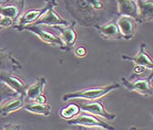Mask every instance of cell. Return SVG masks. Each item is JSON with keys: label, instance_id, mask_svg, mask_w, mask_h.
I'll list each match as a JSON object with an SVG mask.
<instances>
[{"label": "cell", "instance_id": "d4e9b609", "mask_svg": "<svg viewBox=\"0 0 153 130\" xmlns=\"http://www.w3.org/2000/svg\"><path fill=\"white\" fill-rule=\"evenodd\" d=\"M7 60H9L7 58V56H6V55H4L2 53H0V69H1L4 66V62L7 61Z\"/></svg>", "mask_w": 153, "mask_h": 130}, {"label": "cell", "instance_id": "e0dca14e", "mask_svg": "<svg viewBox=\"0 0 153 130\" xmlns=\"http://www.w3.org/2000/svg\"><path fill=\"white\" fill-rule=\"evenodd\" d=\"M23 108L27 112L44 116H49L51 114V107L48 104H39L34 102L24 105Z\"/></svg>", "mask_w": 153, "mask_h": 130}, {"label": "cell", "instance_id": "9a60e30c", "mask_svg": "<svg viewBox=\"0 0 153 130\" xmlns=\"http://www.w3.org/2000/svg\"><path fill=\"white\" fill-rule=\"evenodd\" d=\"M139 7V23L153 21V0H137Z\"/></svg>", "mask_w": 153, "mask_h": 130}, {"label": "cell", "instance_id": "44dd1931", "mask_svg": "<svg viewBox=\"0 0 153 130\" xmlns=\"http://www.w3.org/2000/svg\"><path fill=\"white\" fill-rule=\"evenodd\" d=\"M87 54H88V50L83 45L79 46L75 50V55L76 57H79V58H84V57L87 56Z\"/></svg>", "mask_w": 153, "mask_h": 130}, {"label": "cell", "instance_id": "d6986e66", "mask_svg": "<svg viewBox=\"0 0 153 130\" xmlns=\"http://www.w3.org/2000/svg\"><path fill=\"white\" fill-rule=\"evenodd\" d=\"M80 112H81V109L79 104H69L67 106H64L59 110V116L63 119L68 120V119L73 118L76 116H78Z\"/></svg>", "mask_w": 153, "mask_h": 130}, {"label": "cell", "instance_id": "603a6c76", "mask_svg": "<svg viewBox=\"0 0 153 130\" xmlns=\"http://www.w3.org/2000/svg\"><path fill=\"white\" fill-rule=\"evenodd\" d=\"M13 24V20L7 17H3L0 20V27H10Z\"/></svg>", "mask_w": 153, "mask_h": 130}, {"label": "cell", "instance_id": "8992f818", "mask_svg": "<svg viewBox=\"0 0 153 130\" xmlns=\"http://www.w3.org/2000/svg\"><path fill=\"white\" fill-rule=\"evenodd\" d=\"M78 104L82 112H87L97 116H100V118H105L110 121L116 118V115L109 113L107 110L106 106L104 105V104L99 101V99L80 101V103H78Z\"/></svg>", "mask_w": 153, "mask_h": 130}, {"label": "cell", "instance_id": "8fae6325", "mask_svg": "<svg viewBox=\"0 0 153 130\" xmlns=\"http://www.w3.org/2000/svg\"><path fill=\"white\" fill-rule=\"evenodd\" d=\"M102 38L106 40H124L116 20H112L96 28Z\"/></svg>", "mask_w": 153, "mask_h": 130}, {"label": "cell", "instance_id": "7402d4cb", "mask_svg": "<svg viewBox=\"0 0 153 130\" xmlns=\"http://www.w3.org/2000/svg\"><path fill=\"white\" fill-rule=\"evenodd\" d=\"M132 71H133L134 74H135V75H141V74H143L146 71V68L144 66H142V65L135 64L133 67Z\"/></svg>", "mask_w": 153, "mask_h": 130}, {"label": "cell", "instance_id": "83f0119b", "mask_svg": "<svg viewBox=\"0 0 153 130\" xmlns=\"http://www.w3.org/2000/svg\"><path fill=\"white\" fill-rule=\"evenodd\" d=\"M152 116H153V112H152Z\"/></svg>", "mask_w": 153, "mask_h": 130}, {"label": "cell", "instance_id": "cb8c5ba5", "mask_svg": "<svg viewBox=\"0 0 153 130\" xmlns=\"http://www.w3.org/2000/svg\"><path fill=\"white\" fill-rule=\"evenodd\" d=\"M33 101L36 102V103H39V104H47L48 98H47V96H46L45 95L41 94L40 95H38L36 98H35Z\"/></svg>", "mask_w": 153, "mask_h": 130}, {"label": "cell", "instance_id": "4316f807", "mask_svg": "<svg viewBox=\"0 0 153 130\" xmlns=\"http://www.w3.org/2000/svg\"><path fill=\"white\" fill-rule=\"evenodd\" d=\"M0 1H2V3H3V4L5 5V1H4V0H0ZM4 5H3V6H4Z\"/></svg>", "mask_w": 153, "mask_h": 130}, {"label": "cell", "instance_id": "7a4b0ae2", "mask_svg": "<svg viewBox=\"0 0 153 130\" xmlns=\"http://www.w3.org/2000/svg\"><path fill=\"white\" fill-rule=\"evenodd\" d=\"M120 87V83H114L104 86H99V87H90L82 89L79 91H76L73 92H68L63 95L62 100L64 102H67L70 99H83V100H97L100 99L112 91L119 89Z\"/></svg>", "mask_w": 153, "mask_h": 130}, {"label": "cell", "instance_id": "30bf717a", "mask_svg": "<svg viewBox=\"0 0 153 130\" xmlns=\"http://www.w3.org/2000/svg\"><path fill=\"white\" fill-rule=\"evenodd\" d=\"M121 58L124 61H128L132 62L134 64H138V65H142L146 69H150L151 71L153 70V59L149 56V53L146 50V45L144 42H141L140 50L138 54L134 57L128 56V55H122Z\"/></svg>", "mask_w": 153, "mask_h": 130}, {"label": "cell", "instance_id": "2e32d148", "mask_svg": "<svg viewBox=\"0 0 153 130\" xmlns=\"http://www.w3.org/2000/svg\"><path fill=\"white\" fill-rule=\"evenodd\" d=\"M24 101H25L24 95H19L17 97L1 104L0 105V115L7 116L10 113H13L15 111L24 107Z\"/></svg>", "mask_w": 153, "mask_h": 130}, {"label": "cell", "instance_id": "f1b7e54d", "mask_svg": "<svg viewBox=\"0 0 153 130\" xmlns=\"http://www.w3.org/2000/svg\"><path fill=\"white\" fill-rule=\"evenodd\" d=\"M0 87H1V86H0Z\"/></svg>", "mask_w": 153, "mask_h": 130}, {"label": "cell", "instance_id": "52a82bcc", "mask_svg": "<svg viewBox=\"0 0 153 130\" xmlns=\"http://www.w3.org/2000/svg\"><path fill=\"white\" fill-rule=\"evenodd\" d=\"M22 29H26V30H28V31L34 33L42 41H44L48 44L57 46L61 50H63V48H64V43H63L60 37L56 36L54 33H51V32L48 31L47 29H43L41 27V25L31 24V25H27V26H25V27H22L19 29V30H22Z\"/></svg>", "mask_w": 153, "mask_h": 130}, {"label": "cell", "instance_id": "5bb4252c", "mask_svg": "<svg viewBox=\"0 0 153 130\" xmlns=\"http://www.w3.org/2000/svg\"><path fill=\"white\" fill-rule=\"evenodd\" d=\"M0 80L3 81L8 87L15 91L17 95H26L27 85L23 81L18 79L17 77L5 72H0Z\"/></svg>", "mask_w": 153, "mask_h": 130}, {"label": "cell", "instance_id": "ba28073f", "mask_svg": "<svg viewBox=\"0 0 153 130\" xmlns=\"http://www.w3.org/2000/svg\"><path fill=\"white\" fill-rule=\"evenodd\" d=\"M119 29L124 37V40L133 39L137 32L138 21L132 17L128 16H119L116 20Z\"/></svg>", "mask_w": 153, "mask_h": 130}, {"label": "cell", "instance_id": "ffe728a7", "mask_svg": "<svg viewBox=\"0 0 153 130\" xmlns=\"http://www.w3.org/2000/svg\"><path fill=\"white\" fill-rule=\"evenodd\" d=\"M19 8L12 4H7L4 6H0V14L3 17H10L12 20L17 17L19 15Z\"/></svg>", "mask_w": 153, "mask_h": 130}, {"label": "cell", "instance_id": "277c9868", "mask_svg": "<svg viewBox=\"0 0 153 130\" xmlns=\"http://www.w3.org/2000/svg\"><path fill=\"white\" fill-rule=\"evenodd\" d=\"M48 3V8L47 11L38 18V20L34 23L36 25H47V26H70L68 20H66L55 10V7L57 5L56 0H47Z\"/></svg>", "mask_w": 153, "mask_h": 130}, {"label": "cell", "instance_id": "6da1fadb", "mask_svg": "<svg viewBox=\"0 0 153 130\" xmlns=\"http://www.w3.org/2000/svg\"><path fill=\"white\" fill-rule=\"evenodd\" d=\"M68 11L81 25L97 28L119 17L117 0H64Z\"/></svg>", "mask_w": 153, "mask_h": 130}, {"label": "cell", "instance_id": "5b68a950", "mask_svg": "<svg viewBox=\"0 0 153 130\" xmlns=\"http://www.w3.org/2000/svg\"><path fill=\"white\" fill-rule=\"evenodd\" d=\"M153 70L147 78L136 79L134 81H128L126 78H121V83L128 91L136 92L143 96H151L153 95V87L151 86Z\"/></svg>", "mask_w": 153, "mask_h": 130}, {"label": "cell", "instance_id": "484cf974", "mask_svg": "<svg viewBox=\"0 0 153 130\" xmlns=\"http://www.w3.org/2000/svg\"><path fill=\"white\" fill-rule=\"evenodd\" d=\"M2 17H3V16H2L1 14H0V20H1V18H2Z\"/></svg>", "mask_w": 153, "mask_h": 130}, {"label": "cell", "instance_id": "4fadbf2b", "mask_svg": "<svg viewBox=\"0 0 153 130\" xmlns=\"http://www.w3.org/2000/svg\"><path fill=\"white\" fill-rule=\"evenodd\" d=\"M48 8V3L47 2V5L44 8H37V9H31V10L27 11L26 13H24L20 17V18H19V20H18V26H16V29H19L22 28V27L34 24L38 20V18H39L47 11Z\"/></svg>", "mask_w": 153, "mask_h": 130}, {"label": "cell", "instance_id": "3957f363", "mask_svg": "<svg viewBox=\"0 0 153 130\" xmlns=\"http://www.w3.org/2000/svg\"><path fill=\"white\" fill-rule=\"evenodd\" d=\"M69 125L73 126H80L85 128H99V129H106V130H113L115 129L113 126L100 119V116L95 115L83 112L74 116L71 119L66 120Z\"/></svg>", "mask_w": 153, "mask_h": 130}, {"label": "cell", "instance_id": "ac0fdd59", "mask_svg": "<svg viewBox=\"0 0 153 130\" xmlns=\"http://www.w3.org/2000/svg\"><path fill=\"white\" fill-rule=\"evenodd\" d=\"M46 83H47V79L42 77V78L38 79L34 84H32L31 86L27 88L26 95L27 96V98L30 100H34L38 95L43 94V90H44Z\"/></svg>", "mask_w": 153, "mask_h": 130}, {"label": "cell", "instance_id": "9c48e42d", "mask_svg": "<svg viewBox=\"0 0 153 130\" xmlns=\"http://www.w3.org/2000/svg\"><path fill=\"white\" fill-rule=\"evenodd\" d=\"M55 29L59 32L64 48L63 50H69L78 41V33L75 29V24L70 26H55Z\"/></svg>", "mask_w": 153, "mask_h": 130}, {"label": "cell", "instance_id": "7c38bea8", "mask_svg": "<svg viewBox=\"0 0 153 130\" xmlns=\"http://www.w3.org/2000/svg\"><path fill=\"white\" fill-rule=\"evenodd\" d=\"M119 16L132 17L139 22V7L137 0H117Z\"/></svg>", "mask_w": 153, "mask_h": 130}]
</instances>
